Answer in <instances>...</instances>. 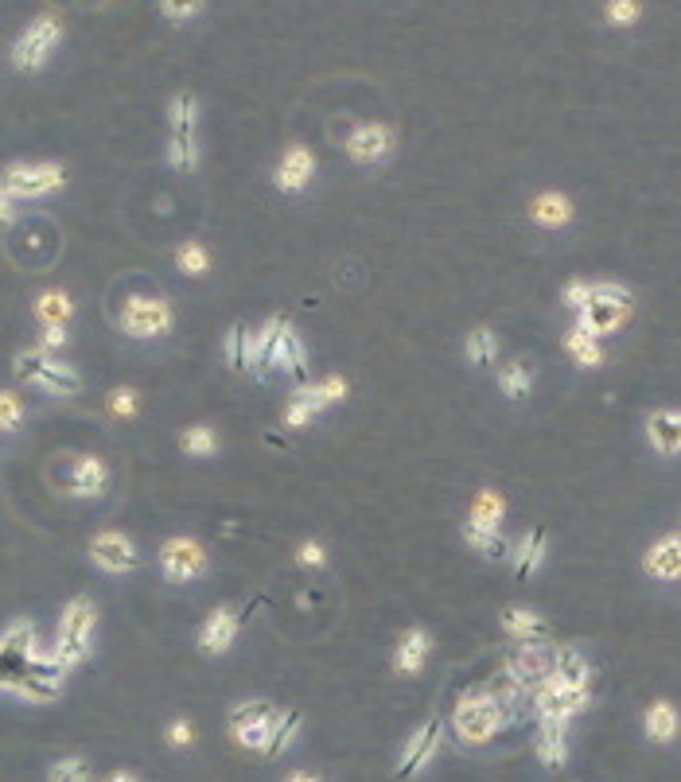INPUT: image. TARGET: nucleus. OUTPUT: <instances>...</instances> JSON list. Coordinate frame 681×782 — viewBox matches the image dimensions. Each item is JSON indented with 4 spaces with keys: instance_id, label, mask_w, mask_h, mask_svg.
Returning a JSON list of instances; mask_svg holds the SVG:
<instances>
[{
    "instance_id": "f257e3e1",
    "label": "nucleus",
    "mask_w": 681,
    "mask_h": 782,
    "mask_svg": "<svg viewBox=\"0 0 681 782\" xmlns=\"http://www.w3.org/2000/svg\"><path fill=\"white\" fill-rule=\"evenodd\" d=\"M94 623H98V607H94L90 596H74L71 604L63 607L51 654H55L67 670H74L78 662H86V654H90V639H94Z\"/></svg>"
},
{
    "instance_id": "f03ea898",
    "label": "nucleus",
    "mask_w": 681,
    "mask_h": 782,
    "mask_svg": "<svg viewBox=\"0 0 681 782\" xmlns=\"http://www.w3.org/2000/svg\"><path fill=\"white\" fill-rule=\"evenodd\" d=\"M506 720H510V716L499 709V701H495L487 689L464 693V697L456 701V709H452V728H456V736L471 747L491 744L502 728H506Z\"/></svg>"
},
{
    "instance_id": "7ed1b4c3",
    "label": "nucleus",
    "mask_w": 681,
    "mask_h": 782,
    "mask_svg": "<svg viewBox=\"0 0 681 782\" xmlns=\"http://www.w3.org/2000/svg\"><path fill=\"white\" fill-rule=\"evenodd\" d=\"M172 137H168V164L176 172H195L199 168V102L195 94H176L168 106Z\"/></svg>"
},
{
    "instance_id": "20e7f679",
    "label": "nucleus",
    "mask_w": 681,
    "mask_h": 782,
    "mask_svg": "<svg viewBox=\"0 0 681 782\" xmlns=\"http://www.w3.org/2000/svg\"><path fill=\"white\" fill-rule=\"evenodd\" d=\"M16 378H24V382H32V386H39V390H47V393H78V386H82V378L74 374L67 362H55L51 358V351H43V347H36V351H20L16 355Z\"/></svg>"
},
{
    "instance_id": "39448f33",
    "label": "nucleus",
    "mask_w": 681,
    "mask_h": 782,
    "mask_svg": "<svg viewBox=\"0 0 681 782\" xmlns=\"http://www.w3.org/2000/svg\"><path fill=\"white\" fill-rule=\"evenodd\" d=\"M281 724V709H273L269 701H242L230 709V732L234 740L250 751H265L273 732Z\"/></svg>"
},
{
    "instance_id": "423d86ee",
    "label": "nucleus",
    "mask_w": 681,
    "mask_h": 782,
    "mask_svg": "<svg viewBox=\"0 0 681 782\" xmlns=\"http://www.w3.org/2000/svg\"><path fill=\"white\" fill-rule=\"evenodd\" d=\"M59 39H63V24L55 20V16H36L28 28H24V36L16 39V47H12V63H16V71H39L47 59H51V51L59 47Z\"/></svg>"
},
{
    "instance_id": "0eeeda50",
    "label": "nucleus",
    "mask_w": 681,
    "mask_h": 782,
    "mask_svg": "<svg viewBox=\"0 0 681 782\" xmlns=\"http://www.w3.org/2000/svg\"><path fill=\"white\" fill-rule=\"evenodd\" d=\"M172 304L164 296H129L121 308V327L133 339H156L172 331Z\"/></svg>"
},
{
    "instance_id": "6e6552de",
    "label": "nucleus",
    "mask_w": 681,
    "mask_h": 782,
    "mask_svg": "<svg viewBox=\"0 0 681 782\" xmlns=\"http://www.w3.org/2000/svg\"><path fill=\"white\" fill-rule=\"evenodd\" d=\"M530 705H534V712H538V720L569 724L573 716L588 712V705H592V693H588V689H565V685H557L553 677H545L538 689H534Z\"/></svg>"
},
{
    "instance_id": "1a4fd4ad",
    "label": "nucleus",
    "mask_w": 681,
    "mask_h": 782,
    "mask_svg": "<svg viewBox=\"0 0 681 782\" xmlns=\"http://www.w3.org/2000/svg\"><path fill=\"white\" fill-rule=\"evenodd\" d=\"M63 183H67V172L59 164H12L0 176V187L12 199H43V195L59 191Z\"/></svg>"
},
{
    "instance_id": "9d476101",
    "label": "nucleus",
    "mask_w": 681,
    "mask_h": 782,
    "mask_svg": "<svg viewBox=\"0 0 681 782\" xmlns=\"http://www.w3.org/2000/svg\"><path fill=\"white\" fill-rule=\"evenodd\" d=\"M203 569H207V549L195 537L176 534L160 545V572L172 584H191V580L203 576Z\"/></svg>"
},
{
    "instance_id": "9b49d317",
    "label": "nucleus",
    "mask_w": 681,
    "mask_h": 782,
    "mask_svg": "<svg viewBox=\"0 0 681 782\" xmlns=\"http://www.w3.org/2000/svg\"><path fill=\"white\" fill-rule=\"evenodd\" d=\"M394 152V129L386 121H362L347 137V160L359 168H374Z\"/></svg>"
},
{
    "instance_id": "f8f14e48",
    "label": "nucleus",
    "mask_w": 681,
    "mask_h": 782,
    "mask_svg": "<svg viewBox=\"0 0 681 782\" xmlns=\"http://www.w3.org/2000/svg\"><path fill=\"white\" fill-rule=\"evenodd\" d=\"M440 736H444V720L440 716H429L413 736H409V744L401 751V759H397V779H413V775H421L425 767H429V759L436 755V747H440Z\"/></svg>"
},
{
    "instance_id": "ddd939ff",
    "label": "nucleus",
    "mask_w": 681,
    "mask_h": 782,
    "mask_svg": "<svg viewBox=\"0 0 681 782\" xmlns=\"http://www.w3.org/2000/svg\"><path fill=\"white\" fill-rule=\"evenodd\" d=\"M90 561H94L102 572L121 576V572L137 569L141 557H137L133 537H125L121 530H102V534H94V541H90Z\"/></svg>"
},
{
    "instance_id": "4468645a",
    "label": "nucleus",
    "mask_w": 681,
    "mask_h": 782,
    "mask_svg": "<svg viewBox=\"0 0 681 782\" xmlns=\"http://www.w3.org/2000/svg\"><path fill=\"white\" fill-rule=\"evenodd\" d=\"M502 670L514 674L522 685L538 689L541 681L553 674V650H549L545 642H518V650L502 662Z\"/></svg>"
},
{
    "instance_id": "2eb2a0df",
    "label": "nucleus",
    "mask_w": 681,
    "mask_h": 782,
    "mask_svg": "<svg viewBox=\"0 0 681 782\" xmlns=\"http://www.w3.org/2000/svg\"><path fill=\"white\" fill-rule=\"evenodd\" d=\"M312 179H316V156H312V148H308V144H288L285 156L277 160V172H273L277 191L300 195Z\"/></svg>"
},
{
    "instance_id": "dca6fc26",
    "label": "nucleus",
    "mask_w": 681,
    "mask_h": 782,
    "mask_svg": "<svg viewBox=\"0 0 681 782\" xmlns=\"http://www.w3.org/2000/svg\"><path fill=\"white\" fill-rule=\"evenodd\" d=\"M238 631H242V611H234V607H215L207 619H203V627H199V650L203 654H226L234 639H238Z\"/></svg>"
},
{
    "instance_id": "f3484780",
    "label": "nucleus",
    "mask_w": 681,
    "mask_h": 782,
    "mask_svg": "<svg viewBox=\"0 0 681 782\" xmlns=\"http://www.w3.org/2000/svg\"><path fill=\"white\" fill-rule=\"evenodd\" d=\"M643 572L650 580L678 584L681 580V534H666V537H658V541H650V549L643 553Z\"/></svg>"
},
{
    "instance_id": "a211bd4d",
    "label": "nucleus",
    "mask_w": 681,
    "mask_h": 782,
    "mask_svg": "<svg viewBox=\"0 0 681 782\" xmlns=\"http://www.w3.org/2000/svg\"><path fill=\"white\" fill-rule=\"evenodd\" d=\"M429 654H432V635L425 631V627H409V631H401L397 650H394V674L397 677H417L421 670H425Z\"/></svg>"
},
{
    "instance_id": "6ab92c4d",
    "label": "nucleus",
    "mask_w": 681,
    "mask_h": 782,
    "mask_svg": "<svg viewBox=\"0 0 681 782\" xmlns=\"http://www.w3.org/2000/svg\"><path fill=\"white\" fill-rule=\"evenodd\" d=\"M269 370H285L288 378H296V382H304L308 378V351H304V339L292 331V327H281V335H277V343H273V351H269Z\"/></svg>"
},
{
    "instance_id": "aec40b11",
    "label": "nucleus",
    "mask_w": 681,
    "mask_h": 782,
    "mask_svg": "<svg viewBox=\"0 0 681 782\" xmlns=\"http://www.w3.org/2000/svg\"><path fill=\"white\" fill-rule=\"evenodd\" d=\"M631 304H600V300H592L588 308H580L576 312V327L580 331H588L592 339H604V335H615L623 323L631 320Z\"/></svg>"
},
{
    "instance_id": "412c9836",
    "label": "nucleus",
    "mask_w": 681,
    "mask_h": 782,
    "mask_svg": "<svg viewBox=\"0 0 681 782\" xmlns=\"http://www.w3.org/2000/svg\"><path fill=\"white\" fill-rule=\"evenodd\" d=\"M646 444L658 456H681V409H654L646 417Z\"/></svg>"
},
{
    "instance_id": "4be33fe9",
    "label": "nucleus",
    "mask_w": 681,
    "mask_h": 782,
    "mask_svg": "<svg viewBox=\"0 0 681 782\" xmlns=\"http://www.w3.org/2000/svg\"><path fill=\"white\" fill-rule=\"evenodd\" d=\"M499 627L502 635H510L514 642H545V635H549V623L534 607H502Z\"/></svg>"
},
{
    "instance_id": "5701e85b",
    "label": "nucleus",
    "mask_w": 681,
    "mask_h": 782,
    "mask_svg": "<svg viewBox=\"0 0 681 782\" xmlns=\"http://www.w3.org/2000/svg\"><path fill=\"white\" fill-rule=\"evenodd\" d=\"M541 767L557 771L569 763V724H553V720H538V740H534Z\"/></svg>"
},
{
    "instance_id": "b1692460",
    "label": "nucleus",
    "mask_w": 681,
    "mask_h": 782,
    "mask_svg": "<svg viewBox=\"0 0 681 782\" xmlns=\"http://www.w3.org/2000/svg\"><path fill=\"white\" fill-rule=\"evenodd\" d=\"M323 409H327V405H323V397L316 393V382H304V386H296V390H292L285 413H281V421H285V428L300 432V428L312 425Z\"/></svg>"
},
{
    "instance_id": "393cba45",
    "label": "nucleus",
    "mask_w": 681,
    "mask_h": 782,
    "mask_svg": "<svg viewBox=\"0 0 681 782\" xmlns=\"http://www.w3.org/2000/svg\"><path fill=\"white\" fill-rule=\"evenodd\" d=\"M545 549H549V534L545 530H526L522 541L510 549V565H514V576L518 580H530L534 572L545 565Z\"/></svg>"
},
{
    "instance_id": "a878e982",
    "label": "nucleus",
    "mask_w": 681,
    "mask_h": 782,
    "mask_svg": "<svg viewBox=\"0 0 681 782\" xmlns=\"http://www.w3.org/2000/svg\"><path fill=\"white\" fill-rule=\"evenodd\" d=\"M553 681L557 685H565V689H588V681H592V666H588V658L573 650V646H561V650H553Z\"/></svg>"
},
{
    "instance_id": "bb28decb",
    "label": "nucleus",
    "mask_w": 681,
    "mask_h": 782,
    "mask_svg": "<svg viewBox=\"0 0 681 782\" xmlns=\"http://www.w3.org/2000/svg\"><path fill=\"white\" fill-rule=\"evenodd\" d=\"M530 218L545 226V230H561L573 222V199L561 195V191H541L538 199L530 203Z\"/></svg>"
},
{
    "instance_id": "cd10ccee",
    "label": "nucleus",
    "mask_w": 681,
    "mask_h": 782,
    "mask_svg": "<svg viewBox=\"0 0 681 782\" xmlns=\"http://www.w3.org/2000/svg\"><path fill=\"white\" fill-rule=\"evenodd\" d=\"M109 483V467L98 456H78L71 467V495L78 498H90V495H102Z\"/></svg>"
},
{
    "instance_id": "c85d7f7f",
    "label": "nucleus",
    "mask_w": 681,
    "mask_h": 782,
    "mask_svg": "<svg viewBox=\"0 0 681 782\" xmlns=\"http://www.w3.org/2000/svg\"><path fill=\"white\" fill-rule=\"evenodd\" d=\"M222 358H226V366L234 370V374H257V358H253V331H246L242 323H234L230 331H226V339H222Z\"/></svg>"
},
{
    "instance_id": "c756f323",
    "label": "nucleus",
    "mask_w": 681,
    "mask_h": 782,
    "mask_svg": "<svg viewBox=\"0 0 681 782\" xmlns=\"http://www.w3.org/2000/svg\"><path fill=\"white\" fill-rule=\"evenodd\" d=\"M464 541L475 549V553H479V557H487V561H502V557H510V545H506L502 530H495V526H479V522L464 518Z\"/></svg>"
},
{
    "instance_id": "7c9ffc66",
    "label": "nucleus",
    "mask_w": 681,
    "mask_h": 782,
    "mask_svg": "<svg viewBox=\"0 0 681 782\" xmlns=\"http://www.w3.org/2000/svg\"><path fill=\"white\" fill-rule=\"evenodd\" d=\"M643 728H646V736H650L654 744H670V740L678 736L681 716H678V709H674L670 701H654V705L646 709V716H643Z\"/></svg>"
},
{
    "instance_id": "2f4dec72",
    "label": "nucleus",
    "mask_w": 681,
    "mask_h": 782,
    "mask_svg": "<svg viewBox=\"0 0 681 782\" xmlns=\"http://www.w3.org/2000/svg\"><path fill=\"white\" fill-rule=\"evenodd\" d=\"M499 393L506 401H526V397L534 393V370H530L522 358L506 362L499 370Z\"/></svg>"
},
{
    "instance_id": "473e14b6",
    "label": "nucleus",
    "mask_w": 681,
    "mask_h": 782,
    "mask_svg": "<svg viewBox=\"0 0 681 782\" xmlns=\"http://www.w3.org/2000/svg\"><path fill=\"white\" fill-rule=\"evenodd\" d=\"M565 351L573 355V362L580 370H596V366H604V347H600V339H592L588 331H580L573 327L569 335H565Z\"/></svg>"
},
{
    "instance_id": "72a5a7b5",
    "label": "nucleus",
    "mask_w": 681,
    "mask_h": 782,
    "mask_svg": "<svg viewBox=\"0 0 681 782\" xmlns=\"http://www.w3.org/2000/svg\"><path fill=\"white\" fill-rule=\"evenodd\" d=\"M74 316V304L67 292H43L36 300V320L43 327H67Z\"/></svg>"
},
{
    "instance_id": "f704fd0d",
    "label": "nucleus",
    "mask_w": 681,
    "mask_h": 782,
    "mask_svg": "<svg viewBox=\"0 0 681 782\" xmlns=\"http://www.w3.org/2000/svg\"><path fill=\"white\" fill-rule=\"evenodd\" d=\"M502 514H506V498L499 491H491V487H483L479 495L471 498V522H479V526H495L502 530Z\"/></svg>"
},
{
    "instance_id": "c9c22d12",
    "label": "nucleus",
    "mask_w": 681,
    "mask_h": 782,
    "mask_svg": "<svg viewBox=\"0 0 681 782\" xmlns=\"http://www.w3.org/2000/svg\"><path fill=\"white\" fill-rule=\"evenodd\" d=\"M464 355L471 366H491V362L499 358V335H495L491 327H475V331L467 335Z\"/></svg>"
},
{
    "instance_id": "e433bc0d",
    "label": "nucleus",
    "mask_w": 681,
    "mask_h": 782,
    "mask_svg": "<svg viewBox=\"0 0 681 782\" xmlns=\"http://www.w3.org/2000/svg\"><path fill=\"white\" fill-rule=\"evenodd\" d=\"M281 327H285V320H281V316H273V320H265L261 327H257V331H253V358H257V378H265V374H269V351H273V343H277Z\"/></svg>"
},
{
    "instance_id": "4c0bfd02",
    "label": "nucleus",
    "mask_w": 681,
    "mask_h": 782,
    "mask_svg": "<svg viewBox=\"0 0 681 782\" xmlns=\"http://www.w3.org/2000/svg\"><path fill=\"white\" fill-rule=\"evenodd\" d=\"M180 444H183V452H187V456L207 460V456H215L218 452V432L211 425H191L180 436Z\"/></svg>"
},
{
    "instance_id": "58836bf2",
    "label": "nucleus",
    "mask_w": 681,
    "mask_h": 782,
    "mask_svg": "<svg viewBox=\"0 0 681 782\" xmlns=\"http://www.w3.org/2000/svg\"><path fill=\"white\" fill-rule=\"evenodd\" d=\"M300 724H304V716L296 709H288L281 712V724H277V732H273V740H269V747L261 751V755H269V759H281L288 751V744L296 740V732H300Z\"/></svg>"
},
{
    "instance_id": "ea45409f",
    "label": "nucleus",
    "mask_w": 681,
    "mask_h": 782,
    "mask_svg": "<svg viewBox=\"0 0 681 782\" xmlns=\"http://www.w3.org/2000/svg\"><path fill=\"white\" fill-rule=\"evenodd\" d=\"M176 265H180L187 277H203V273L211 269V253H207L203 242H183V246L176 249Z\"/></svg>"
},
{
    "instance_id": "a19ab883",
    "label": "nucleus",
    "mask_w": 681,
    "mask_h": 782,
    "mask_svg": "<svg viewBox=\"0 0 681 782\" xmlns=\"http://www.w3.org/2000/svg\"><path fill=\"white\" fill-rule=\"evenodd\" d=\"M604 20L611 28H635L643 20V0H608L604 4Z\"/></svg>"
},
{
    "instance_id": "79ce46f5",
    "label": "nucleus",
    "mask_w": 681,
    "mask_h": 782,
    "mask_svg": "<svg viewBox=\"0 0 681 782\" xmlns=\"http://www.w3.org/2000/svg\"><path fill=\"white\" fill-rule=\"evenodd\" d=\"M24 425V401L16 393L0 390V432H16Z\"/></svg>"
},
{
    "instance_id": "37998d69",
    "label": "nucleus",
    "mask_w": 681,
    "mask_h": 782,
    "mask_svg": "<svg viewBox=\"0 0 681 782\" xmlns=\"http://www.w3.org/2000/svg\"><path fill=\"white\" fill-rule=\"evenodd\" d=\"M86 779H90V767H86V759H78V755L59 759V763L51 767V775H47V782H86Z\"/></svg>"
},
{
    "instance_id": "c03bdc74",
    "label": "nucleus",
    "mask_w": 681,
    "mask_h": 782,
    "mask_svg": "<svg viewBox=\"0 0 681 782\" xmlns=\"http://www.w3.org/2000/svg\"><path fill=\"white\" fill-rule=\"evenodd\" d=\"M203 4L207 0H160V12L168 20H176V24H187V20H195L203 12Z\"/></svg>"
},
{
    "instance_id": "a18cd8bd",
    "label": "nucleus",
    "mask_w": 681,
    "mask_h": 782,
    "mask_svg": "<svg viewBox=\"0 0 681 782\" xmlns=\"http://www.w3.org/2000/svg\"><path fill=\"white\" fill-rule=\"evenodd\" d=\"M316 393L323 397V405H335V401H347V393H351V382L343 378V374H327L316 382Z\"/></svg>"
},
{
    "instance_id": "49530a36",
    "label": "nucleus",
    "mask_w": 681,
    "mask_h": 782,
    "mask_svg": "<svg viewBox=\"0 0 681 782\" xmlns=\"http://www.w3.org/2000/svg\"><path fill=\"white\" fill-rule=\"evenodd\" d=\"M592 300L600 304H631V288L619 281H592Z\"/></svg>"
},
{
    "instance_id": "de8ad7c7",
    "label": "nucleus",
    "mask_w": 681,
    "mask_h": 782,
    "mask_svg": "<svg viewBox=\"0 0 681 782\" xmlns=\"http://www.w3.org/2000/svg\"><path fill=\"white\" fill-rule=\"evenodd\" d=\"M561 300H565V308H573V312L588 308V304H592V281H569L565 292H561Z\"/></svg>"
},
{
    "instance_id": "09e8293b",
    "label": "nucleus",
    "mask_w": 681,
    "mask_h": 782,
    "mask_svg": "<svg viewBox=\"0 0 681 782\" xmlns=\"http://www.w3.org/2000/svg\"><path fill=\"white\" fill-rule=\"evenodd\" d=\"M109 413H113V417H137V390L109 393Z\"/></svg>"
},
{
    "instance_id": "8fccbe9b",
    "label": "nucleus",
    "mask_w": 681,
    "mask_h": 782,
    "mask_svg": "<svg viewBox=\"0 0 681 782\" xmlns=\"http://www.w3.org/2000/svg\"><path fill=\"white\" fill-rule=\"evenodd\" d=\"M296 565H304V569H323V565H327V553H323L320 541H300Z\"/></svg>"
},
{
    "instance_id": "3c124183",
    "label": "nucleus",
    "mask_w": 681,
    "mask_h": 782,
    "mask_svg": "<svg viewBox=\"0 0 681 782\" xmlns=\"http://www.w3.org/2000/svg\"><path fill=\"white\" fill-rule=\"evenodd\" d=\"M195 744V728H191V720H172L168 724V747H191Z\"/></svg>"
},
{
    "instance_id": "603ef678",
    "label": "nucleus",
    "mask_w": 681,
    "mask_h": 782,
    "mask_svg": "<svg viewBox=\"0 0 681 782\" xmlns=\"http://www.w3.org/2000/svg\"><path fill=\"white\" fill-rule=\"evenodd\" d=\"M63 343H67V327H43V343H39L43 351H59Z\"/></svg>"
},
{
    "instance_id": "864d4df0",
    "label": "nucleus",
    "mask_w": 681,
    "mask_h": 782,
    "mask_svg": "<svg viewBox=\"0 0 681 782\" xmlns=\"http://www.w3.org/2000/svg\"><path fill=\"white\" fill-rule=\"evenodd\" d=\"M12 203H16V199H12V195L0 187V230H8V226L16 222V207H12Z\"/></svg>"
},
{
    "instance_id": "5fc2aeb1",
    "label": "nucleus",
    "mask_w": 681,
    "mask_h": 782,
    "mask_svg": "<svg viewBox=\"0 0 681 782\" xmlns=\"http://www.w3.org/2000/svg\"><path fill=\"white\" fill-rule=\"evenodd\" d=\"M106 782H141V779H137L133 771H113V775H109Z\"/></svg>"
},
{
    "instance_id": "6e6d98bb",
    "label": "nucleus",
    "mask_w": 681,
    "mask_h": 782,
    "mask_svg": "<svg viewBox=\"0 0 681 782\" xmlns=\"http://www.w3.org/2000/svg\"><path fill=\"white\" fill-rule=\"evenodd\" d=\"M285 782H323V779H316V775H308V771H292Z\"/></svg>"
}]
</instances>
